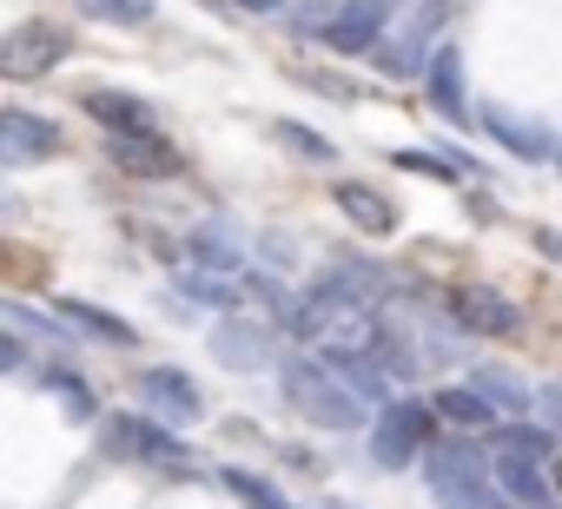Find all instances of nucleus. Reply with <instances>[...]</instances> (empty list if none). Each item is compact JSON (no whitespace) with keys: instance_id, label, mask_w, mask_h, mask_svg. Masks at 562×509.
I'll return each mask as SVG.
<instances>
[{"instance_id":"obj_16","label":"nucleus","mask_w":562,"mask_h":509,"mask_svg":"<svg viewBox=\"0 0 562 509\" xmlns=\"http://www.w3.org/2000/svg\"><path fill=\"white\" fill-rule=\"evenodd\" d=\"M496 483L509 489V502L522 509H542L549 502V476H542V456H522V450H496Z\"/></svg>"},{"instance_id":"obj_4","label":"nucleus","mask_w":562,"mask_h":509,"mask_svg":"<svg viewBox=\"0 0 562 509\" xmlns=\"http://www.w3.org/2000/svg\"><path fill=\"white\" fill-rule=\"evenodd\" d=\"M443 21H450V0H417V8L371 47V60H378V73H391V80H417V73H430V41L443 34Z\"/></svg>"},{"instance_id":"obj_24","label":"nucleus","mask_w":562,"mask_h":509,"mask_svg":"<svg viewBox=\"0 0 562 509\" xmlns=\"http://www.w3.org/2000/svg\"><path fill=\"white\" fill-rule=\"evenodd\" d=\"M218 483H225V489H232V496H238L245 509H292L285 496H278V489H271L265 476H251V470H218Z\"/></svg>"},{"instance_id":"obj_1","label":"nucleus","mask_w":562,"mask_h":509,"mask_svg":"<svg viewBox=\"0 0 562 509\" xmlns=\"http://www.w3.org/2000/svg\"><path fill=\"white\" fill-rule=\"evenodd\" d=\"M424 483H430L437 509H509V489L496 483V463L463 437H437L424 450Z\"/></svg>"},{"instance_id":"obj_21","label":"nucleus","mask_w":562,"mask_h":509,"mask_svg":"<svg viewBox=\"0 0 562 509\" xmlns=\"http://www.w3.org/2000/svg\"><path fill=\"white\" fill-rule=\"evenodd\" d=\"M496 410H529V384H516L509 371H496V364H476V377H470Z\"/></svg>"},{"instance_id":"obj_26","label":"nucleus","mask_w":562,"mask_h":509,"mask_svg":"<svg viewBox=\"0 0 562 509\" xmlns=\"http://www.w3.org/2000/svg\"><path fill=\"white\" fill-rule=\"evenodd\" d=\"M192 251H199L205 265H218V272H238V251H232V238H225L218 225H205V231L192 238Z\"/></svg>"},{"instance_id":"obj_5","label":"nucleus","mask_w":562,"mask_h":509,"mask_svg":"<svg viewBox=\"0 0 562 509\" xmlns=\"http://www.w3.org/2000/svg\"><path fill=\"white\" fill-rule=\"evenodd\" d=\"M100 450L120 456V463H186V456H192V443L172 437V423L153 417V410H146V417H133V410L106 417V423H100Z\"/></svg>"},{"instance_id":"obj_28","label":"nucleus","mask_w":562,"mask_h":509,"mask_svg":"<svg viewBox=\"0 0 562 509\" xmlns=\"http://www.w3.org/2000/svg\"><path fill=\"white\" fill-rule=\"evenodd\" d=\"M0 318H8L14 331H27V338H67V331H60L54 318H41V312H27L21 298H8V305H0Z\"/></svg>"},{"instance_id":"obj_3","label":"nucleus","mask_w":562,"mask_h":509,"mask_svg":"<svg viewBox=\"0 0 562 509\" xmlns=\"http://www.w3.org/2000/svg\"><path fill=\"white\" fill-rule=\"evenodd\" d=\"M437 404H424V397H391L384 410H378V423H371V463L378 470H411V463H424V450L437 443Z\"/></svg>"},{"instance_id":"obj_31","label":"nucleus","mask_w":562,"mask_h":509,"mask_svg":"<svg viewBox=\"0 0 562 509\" xmlns=\"http://www.w3.org/2000/svg\"><path fill=\"white\" fill-rule=\"evenodd\" d=\"M0 364H8V371H21V364H27V351H21V338H8V344H0Z\"/></svg>"},{"instance_id":"obj_14","label":"nucleus","mask_w":562,"mask_h":509,"mask_svg":"<svg viewBox=\"0 0 562 509\" xmlns=\"http://www.w3.org/2000/svg\"><path fill=\"white\" fill-rule=\"evenodd\" d=\"M424 93H430L437 120H450V126H470V100H463V54H457V47H437V54H430Z\"/></svg>"},{"instance_id":"obj_32","label":"nucleus","mask_w":562,"mask_h":509,"mask_svg":"<svg viewBox=\"0 0 562 509\" xmlns=\"http://www.w3.org/2000/svg\"><path fill=\"white\" fill-rule=\"evenodd\" d=\"M238 8H251V14H271V8H278V0H238Z\"/></svg>"},{"instance_id":"obj_9","label":"nucleus","mask_w":562,"mask_h":509,"mask_svg":"<svg viewBox=\"0 0 562 509\" xmlns=\"http://www.w3.org/2000/svg\"><path fill=\"white\" fill-rule=\"evenodd\" d=\"M87 113L100 120L106 139H153L159 133V106L139 100V93H120V87H93L87 93Z\"/></svg>"},{"instance_id":"obj_2","label":"nucleus","mask_w":562,"mask_h":509,"mask_svg":"<svg viewBox=\"0 0 562 509\" xmlns=\"http://www.w3.org/2000/svg\"><path fill=\"white\" fill-rule=\"evenodd\" d=\"M285 397H292L299 417H312L318 430H364V397H358L325 358H285Z\"/></svg>"},{"instance_id":"obj_23","label":"nucleus","mask_w":562,"mask_h":509,"mask_svg":"<svg viewBox=\"0 0 562 509\" xmlns=\"http://www.w3.org/2000/svg\"><path fill=\"white\" fill-rule=\"evenodd\" d=\"M87 21H106V27H146L153 21V0H74Z\"/></svg>"},{"instance_id":"obj_27","label":"nucleus","mask_w":562,"mask_h":509,"mask_svg":"<svg viewBox=\"0 0 562 509\" xmlns=\"http://www.w3.org/2000/svg\"><path fill=\"white\" fill-rule=\"evenodd\" d=\"M404 172H424V179H457V159L450 152H417V146H404V152H391Z\"/></svg>"},{"instance_id":"obj_10","label":"nucleus","mask_w":562,"mask_h":509,"mask_svg":"<svg viewBox=\"0 0 562 509\" xmlns=\"http://www.w3.org/2000/svg\"><path fill=\"white\" fill-rule=\"evenodd\" d=\"M139 404H146L153 417H166V423H199V417H205V397H199V384H192L179 364H153V371L139 377Z\"/></svg>"},{"instance_id":"obj_12","label":"nucleus","mask_w":562,"mask_h":509,"mask_svg":"<svg viewBox=\"0 0 562 509\" xmlns=\"http://www.w3.org/2000/svg\"><path fill=\"white\" fill-rule=\"evenodd\" d=\"M450 312L463 318V331H490V338H516V331H522V312H516L503 292H490V285H463V292L450 298Z\"/></svg>"},{"instance_id":"obj_22","label":"nucleus","mask_w":562,"mask_h":509,"mask_svg":"<svg viewBox=\"0 0 562 509\" xmlns=\"http://www.w3.org/2000/svg\"><path fill=\"white\" fill-rule=\"evenodd\" d=\"M490 437H496L503 450H522V456H549L562 430H555V423H496Z\"/></svg>"},{"instance_id":"obj_29","label":"nucleus","mask_w":562,"mask_h":509,"mask_svg":"<svg viewBox=\"0 0 562 509\" xmlns=\"http://www.w3.org/2000/svg\"><path fill=\"white\" fill-rule=\"evenodd\" d=\"M179 292H186V298H199V305H232V285H225V279H205V272H186V279H179Z\"/></svg>"},{"instance_id":"obj_15","label":"nucleus","mask_w":562,"mask_h":509,"mask_svg":"<svg viewBox=\"0 0 562 509\" xmlns=\"http://www.w3.org/2000/svg\"><path fill=\"white\" fill-rule=\"evenodd\" d=\"M331 199H338V212H345L364 238L397 231V205H391L384 192H371V185H358V179H338V185H331Z\"/></svg>"},{"instance_id":"obj_13","label":"nucleus","mask_w":562,"mask_h":509,"mask_svg":"<svg viewBox=\"0 0 562 509\" xmlns=\"http://www.w3.org/2000/svg\"><path fill=\"white\" fill-rule=\"evenodd\" d=\"M212 358H218L225 371H265V364H271V331L251 325V318H225V325L212 331Z\"/></svg>"},{"instance_id":"obj_25","label":"nucleus","mask_w":562,"mask_h":509,"mask_svg":"<svg viewBox=\"0 0 562 509\" xmlns=\"http://www.w3.org/2000/svg\"><path fill=\"white\" fill-rule=\"evenodd\" d=\"M47 391H60V404H67V417H93V391H87V377L80 371H60V364H47V377H41Z\"/></svg>"},{"instance_id":"obj_8","label":"nucleus","mask_w":562,"mask_h":509,"mask_svg":"<svg viewBox=\"0 0 562 509\" xmlns=\"http://www.w3.org/2000/svg\"><path fill=\"white\" fill-rule=\"evenodd\" d=\"M318 34H325V47H338V54H371V47L391 34V0H345V8H338Z\"/></svg>"},{"instance_id":"obj_33","label":"nucleus","mask_w":562,"mask_h":509,"mask_svg":"<svg viewBox=\"0 0 562 509\" xmlns=\"http://www.w3.org/2000/svg\"><path fill=\"white\" fill-rule=\"evenodd\" d=\"M555 172H562V152H555Z\"/></svg>"},{"instance_id":"obj_20","label":"nucleus","mask_w":562,"mask_h":509,"mask_svg":"<svg viewBox=\"0 0 562 509\" xmlns=\"http://www.w3.org/2000/svg\"><path fill=\"white\" fill-rule=\"evenodd\" d=\"M271 139L285 146V152H299V159H312V166H331V159H338V146H331L325 133L299 126V120H271Z\"/></svg>"},{"instance_id":"obj_30","label":"nucleus","mask_w":562,"mask_h":509,"mask_svg":"<svg viewBox=\"0 0 562 509\" xmlns=\"http://www.w3.org/2000/svg\"><path fill=\"white\" fill-rule=\"evenodd\" d=\"M536 404H542V417L562 430V384H542V391H536Z\"/></svg>"},{"instance_id":"obj_11","label":"nucleus","mask_w":562,"mask_h":509,"mask_svg":"<svg viewBox=\"0 0 562 509\" xmlns=\"http://www.w3.org/2000/svg\"><path fill=\"white\" fill-rule=\"evenodd\" d=\"M47 152H60V126H54V120H41V113H27V106L0 113V166H8V172L34 166V159H47Z\"/></svg>"},{"instance_id":"obj_6","label":"nucleus","mask_w":562,"mask_h":509,"mask_svg":"<svg viewBox=\"0 0 562 509\" xmlns=\"http://www.w3.org/2000/svg\"><path fill=\"white\" fill-rule=\"evenodd\" d=\"M67 47H74L67 27H54V21H21L8 41H0V73H8V80H34V73H47L54 60H67Z\"/></svg>"},{"instance_id":"obj_34","label":"nucleus","mask_w":562,"mask_h":509,"mask_svg":"<svg viewBox=\"0 0 562 509\" xmlns=\"http://www.w3.org/2000/svg\"><path fill=\"white\" fill-rule=\"evenodd\" d=\"M338 509H351V502H338Z\"/></svg>"},{"instance_id":"obj_7","label":"nucleus","mask_w":562,"mask_h":509,"mask_svg":"<svg viewBox=\"0 0 562 509\" xmlns=\"http://www.w3.org/2000/svg\"><path fill=\"white\" fill-rule=\"evenodd\" d=\"M476 126H483L496 146H509L516 159H555V152H562V139H555L542 120H529V113H516V106H496V100L476 106Z\"/></svg>"},{"instance_id":"obj_17","label":"nucleus","mask_w":562,"mask_h":509,"mask_svg":"<svg viewBox=\"0 0 562 509\" xmlns=\"http://www.w3.org/2000/svg\"><path fill=\"white\" fill-rule=\"evenodd\" d=\"M106 152H113V166L120 172H133V179H166V172H179V152L153 133V139H106Z\"/></svg>"},{"instance_id":"obj_18","label":"nucleus","mask_w":562,"mask_h":509,"mask_svg":"<svg viewBox=\"0 0 562 509\" xmlns=\"http://www.w3.org/2000/svg\"><path fill=\"white\" fill-rule=\"evenodd\" d=\"M54 318L80 325L87 338H100V344H120V351H126V344H139V331H133L120 312H106V305H87V298H60V305H54Z\"/></svg>"},{"instance_id":"obj_19","label":"nucleus","mask_w":562,"mask_h":509,"mask_svg":"<svg viewBox=\"0 0 562 509\" xmlns=\"http://www.w3.org/2000/svg\"><path fill=\"white\" fill-rule=\"evenodd\" d=\"M430 404H437V417L457 423V430H496V404H490L476 384H443Z\"/></svg>"}]
</instances>
